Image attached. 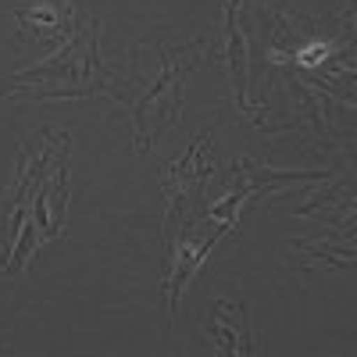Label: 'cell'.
<instances>
[{
    "label": "cell",
    "instance_id": "obj_3",
    "mask_svg": "<svg viewBox=\"0 0 357 357\" xmlns=\"http://www.w3.org/2000/svg\"><path fill=\"white\" fill-rule=\"evenodd\" d=\"M215 321H218V343L222 350H236V354H250V336L243 329V307L240 304H229L218 301L215 304Z\"/></svg>",
    "mask_w": 357,
    "mask_h": 357
},
{
    "label": "cell",
    "instance_id": "obj_2",
    "mask_svg": "<svg viewBox=\"0 0 357 357\" xmlns=\"http://www.w3.org/2000/svg\"><path fill=\"white\" fill-rule=\"evenodd\" d=\"M232 229V222H222V225H215L211 229V236H207L204 243H193L190 236H178V243H175V257H172V282H168V307H175V301H178V289H183L186 282H190V275L200 268V261L207 257V250H211L215 243H218V236L222 232H229Z\"/></svg>",
    "mask_w": 357,
    "mask_h": 357
},
{
    "label": "cell",
    "instance_id": "obj_1",
    "mask_svg": "<svg viewBox=\"0 0 357 357\" xmlns=\"http://www.w3.org/2000/svg\"><path fill=\"white\" fill-rule=\"evenodd\" d=\"M168 57V68H165V75H161V82L151 89V93H143V100L136 104V122H139V136H143V129H146V122H151V114L158 118L154 122V132L168 122V118H175V107H178V72H183V50L178 54H165Z\"/></svg>",
    "mask_w": 357,
    "mask_h": 357
}]
</instances>
